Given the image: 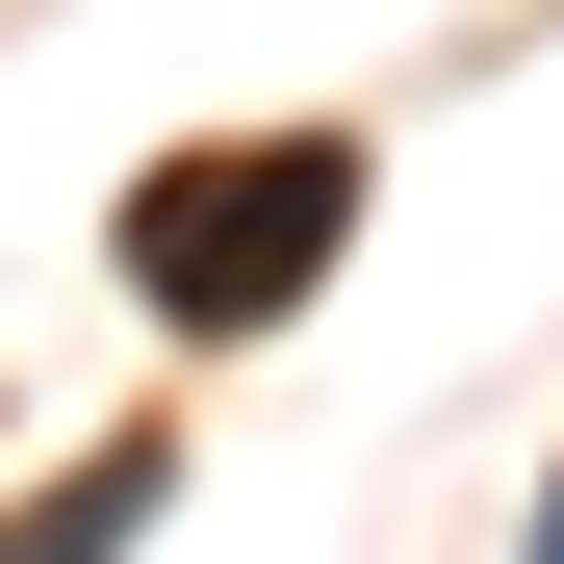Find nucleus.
<instances>
[{"label": "nucleus", "instance_id": "1", "mask_svg": "<svg viewBox=\"0 0 564 564\" xmlns=\"http://www.w3.org/2000/svg\"><path fill=\"white\" fill-rule=\"evenodd\" d=\"M359 231V129H231V154H180L154 206H129V282L180 334H257V308H308Z\"/></svg>", "mask_w": 564, "mask_h": 564}, {"label": "nucleus", "instance_id": "2", "mask_svg": "<svg viewBox=\"0 0 564 564\" xmlns=\"http://www.w3.org/2000/svg\"><path fill=\"white\" fill-rule=\"evenodd\" d=\"M154 488H180V462H154V436H104L77 488H26V513H0V564H129V539H154Z\"/></svg>", "mask_w": 564, "mask_h": 564}]
</instances>
